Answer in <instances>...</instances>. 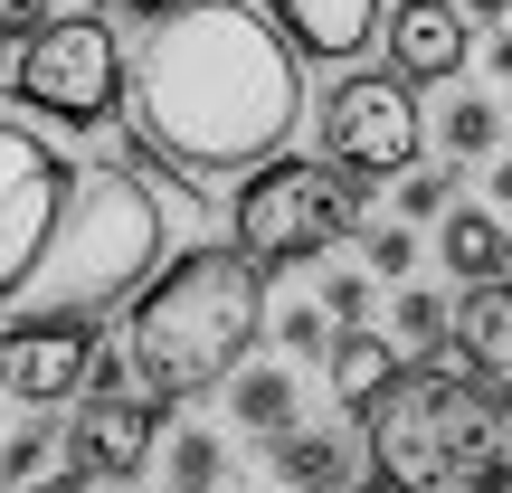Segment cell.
<instances>
[{"label": "cell", "instance_id": "cell-1", "mask_svg": "<svg viewBox=\"0 0 512 493\" xmlns=\"http://www.w3.org/2000/svg\"><path fill=\"white\" fill-rule=\"evenodd\" d=\"M294 38L247 0H171L152 38L124 57V105L143 162L181 181H228L266 162L304 124V67Z\"/></svg>", "mask_w": 512, "mask_h": 493}, {"label": "cell", "instance_id": "cell-2", "mask_svg": "<svg viewBox=\"0 0 512 493\" xmlns=\"http://www.w3.org/2000/svg\"><path fill=\"white\" fill-rule=\"evenodd\" d=\"M266 332V266L247 247H190L133 294L124 313V361L133 389L162 408L209 399V389L238 380V361Z\"/></svg>", "mask_w": 512, "mask_h": 493}, {"label": "cell", "instance_id": "cell-3", "mask_svg": "<svg viewBox=\"0 0 512 493\" xmlns=\"http://www.w3.org/2000/svg\"><path fill=\"white\" fill-rule=\"evenodd\" d=\"M484 456H503V399L465 370V351H418L361 408V465L389 493H465Z\"/></svg>", "mask_w": 512, "mask_h": 493}, {"label": "cell", "instance_id": "cell-4", "mask_svg": "<svg viewBox=\"0 0 512 493\" xmlns=\"http://www.w3.org/2000/svg\"><path fill=\"white\" fill-rule=\"evenodd\" d=\"M162 247H171L162 200L133 171H86L67 190V219H57V238H48L19 304L29 313H105L162 275Z\"/></svg>", "mask_w": 512, "mask_h": 493}, {"label": "cell", "instance_id": "cell-5", "mask_svg": "<svg viewBox=\"0 0 512 493\" xmlns=\"http://www.w3.org/2000/svg\"><path fill=\"white\" fill-rule=\"evenodd\" d=\"M361 190L342 162H285V152H266V162L238 181V247L256 266H313L323 247H342L351 228H361Z\"/></svg>", "mask_w": 512, "mask_h": 493}, {"label": "cell", "instance_id": "cell-6", "mask_svg": "<svg viewBox=\"0 0 512 493\" xmlns=\"http://www.w3.org/2000/svg\"><path fill=\"white\" fill-rule=\"evenodd\" d=\"M10 95L38 114V124H67V133H105L124 114V38L114 19L67 10L10 57Z\"/></svg>", "mask_w": 512, "mask_h": 493}, {"label": "cell", "instance_id": "cell-7", "mask_svg": "<svg viewBox=\"0 0 512 493\" xmlns=\"http://www.w3.org/2000/svg\"><path fill=\"white\" fill-rule=\"evenodd\" d=\"M427 143V114H418V86L399 67H351L342 86L323 95V152L351 171V181H399Z\"/></svg>", "mask_w": 512, "mask_h": 493}, {"label": "cell", "instance_id": "cell-8", "mask_svg": "<svg viewBox=\"0 0 512 493\" xmlns=\"http://www.w3.org/2000/svg\"><path fill=\"white\" fill-rule=\"evenodd\" d=\"M67 190H76L67 152H57L48 133H29V124L0 114V304L29 294L38 256H48L57 219H67Z\"/></svg>", "mask_w": 512, "mask_h": 493}, {"label": "cell", "instance_id": "cell-9", "mask_svg": "<svg viewBox=\"0 0 512 493\" xmlns=\"http://www.w3.org/2000/svg\"><path fill=\"white\" fill-rule=\"evenodd\" d=\"M95 342H105L95 313H19V323L0 332V389H10L19 408H67L76 389H86Z\"/></svg>", "mask_w": 512, "mask_h": 493}, {"label": "cell", "instance_id": "cell-10", "mask_svg": "<svg viewBox=\"0 0 512 493\" xmlns=\"http://www.w3.org/2000/svg\"><path fill=\"white\" fill-rule=\"evenodd\" d=\"M152 446H162V399H143V389H86V408L67 418V465H76V484H86V475L133 484V475L152 465Z\"/></svg>", "mask_w": 512, "mask_h": 493}, {"label": "cell", "instance_id": "cell-11", "mask_svg": "<svg viewBox=\"0 0 512 493\" xmlns=\"http://www.w3.org/2000/svg\"><path fill=\"white\" fill-rule=\"evenodd\" d=\"M465 48H475V10H465V0H399V10H389V67H399L408 86L465 76Z\"/></svg>", "mask_w": 512, "mask_h": 493}, {"label": "cell", "instance_id": "cell-12", "mask_svg": "<svg viewBox=\"0 0 512 493\" xmlns=\"http://www.w3.org/2000/svg\"><path fill=\"white\" fill-rule=\"evenodd\" d=\"M266 19L294 38L304 57H361L370 38H380V0H266Z\"/></svg>", "mask_w": 512, "mask_h": 493}, {"label": "cell", "instance_id": "cell-13", "mask_svg": "<svg viewBox=\"0 0 512 493\" xmlns=\"http://www.w3.org/2000/svg\"><path fill=\"white\" fill-rule=\"evenodd\" d=\"M437 266L456 275V285H494V275H512V219L494 200H456L437 219Z\"/></svg>", "mask_w": 512, "mask_h": 493}, {"label": "cell", "instance_id": "cell-14", "mask_svg": "<svg viewBox=\"0 0 512 493\" xmlns=\"http://www.w3.org/2000/svg\"><path fill=\"white\" fill-rule=\"evenodd\" d=\"M456 351H465V370H475L494 399H512V275L465 285V304H456Z\"/></svg>", "mask_w": 512, "mask_h": 493}, {"label": "cell", "instance_id": "cell-15", "mask_svg": "<svg viewBox=\"0 0 512 493\" xmlns=\"http://www.w3.org/2000/svg\"><path fill=\"white\" fill-rule=\"evenodd\" d=\"M275 484L285 493H351V437L294 418L285 437H275Z\"/></svg>", "mask_w": 512, "mask_h": 493}, {"label": "cell", "instance_id": "cell-16", "mask_svg": "<svg viewBox=\"0 0 512 493\" xmlns=\"http://www.w3.org/2000/svg\"><path fill=\"white\" fill-rule=\"evenodd\" d=\"M323 370H332V399H342V408H370V399H380V380L399 370V342H389L380 323H342V332H332V351H323Z\"/></svg>", "mask_w": 512, "mask_h": 493}, {"label": "cell", "instance_id": "cell-17", "mask_svg": "<svg viewBox=\"0 0 512 493\" xmlns=\"http://www.w3.org/2000/svg\"><path fill=\"white\" fill-rule=\"evenodd\" d=\"M228 418H238L247 437H285V427L304 418V389H294V370H285V361H266V370H247V361H238V389H228Z\"/></svg>", "mask_w": 512, "mask_h": 493}, {"label": "cell", "instance_id": "cell-18", "mask_svg": "<svg viewBox=\"0 0 512 493\" xmlns=\"http://www.w3.org/2000/svg\"><path fill=\"white\" fill-rule=\"evenodd\" d=\"M427 133H437L446 162H494V152H503V105H494V95H456V105H437Z\"/></svg>", "mask_w": 512, "mask_h": 493}, {"label": "cell", "instance_id": "cell-19", "mask_svg": "<svg viewBox=\"0 0 512 493\" xmlns=\"http://www.w3.org/2000/svg\"><path fill=\"white\" fill-rule=\"evenodd\" d=\"M389 332H399L408 351H446L456 342V304H446L437 285H399L389 294Z\"/></svg>", "mask_w": 512, "mask_h": 493}, {"label": "cell", "instance_id": "cell-20", "mask_svg": "<svg viewBox=\"0 0 512 493\" xmlns=\"http://www.w3.org/2000/svg\"><path fill=\"white\" fill-rule=\"evenodd\" d=\"M67 456V427H48V408H38L29 427H19L10 446H0V493H29V484H48V465Z\"/></svg>", "mask_w": 512, "mask_h": 493}, {"label": "cell", "instance_id": "cell-21", "mask_svg": "<svg viewBox=\"0 0 512 493\" xmlns=\"http://www.w3.org/2000/svg\"><path fill=\"white\" fill-rule=\"evenodd\" d=\"M219 475H228V446L209 437V427H181V437L162 446V484L171 493H219Z\"/></svg>", "mask_w": 512, "mask_h": 493}, {"label": "cell", "instance_id": "cell-22", "mask_svg": "<svg viewBox=\"0 0 512 493\" xmlns=\"http://www.w3.org/2000/svg\"><path fill=\"white\" fill-rule=\"evenodd\" d=\"M446 209H456V171H427V162H408L399 181H389V219H408V228H437Z\"/></svg>", "mask_w": 512, "mask_h": 493}, {"label": "cell", "instance_id": "cell-23", "mask_svg": "<svg viewBox=\"0 0 512 493\" xmlns=\"http://www.w3.org/2000/svg\"><path fill=\"white\" fill-rule=\"evenodd\" d=\"M361 238V266L380 275V285H408L418 275V238H408V219H380V228H351Z\"/></svg>", "mask_w": 512, "mask_h": 493}, {"label": "cell", "instance_id": "cell-24", "mask_svg": "<svg viewBox=\"0 0 512 493\" xmlns=\"http://www.w3.org/2000/svg\"><path fill=\"white\" fill-rule=\"evenodd\" d=\"M313 304H323L332 313V332H342V323H370V304H380V275H323V294H313Z\"/></svg>", "mask_w": 512, "mask_h": 493}, {"label": "cell", "instance_id": "cell-25", "mask_svg": "<svg viewBox=\"0 0 512 493\" xmlns=\"http://www.w3.org/2000/svg\"><path fill=\"white\" fill-rule=\"evenodd\" d=\"M275 342H285L294 361H313V351H332V313L323 304H294L285 323H275Z\"/></svg>", "mask_w": 512, "mask_h": 493}, {"label": "cell", "instance_id": "cell-26", "mask_svg": "<svg viewBox=\"0 0 512 493\" xmlns=\"http://www.w3.org/2000/svg\"><path fill=\"white\" fill-rule=\"evenodd\" d=\"M48 19H57V0H0V57H19Z\"/></svg>", "mask_w": 512, "mask_h": 493}, {"label": "cell", "instance_id": "cell-27", "mask_svg": "<svg viewBox=\"0 0 512 493\" xmlns=\"http://www.w3.org/2000/svg\"><path fill=\"white\" fill-rule=\"evenodd\" d=\"M484 200L512 219V152H494V162H484Z\"/></svg>", "mask_w": 512, "mask_h": 493}, {"label": "cell", "instance_id": "cell-28", "mask_svg": "<svg viewBox=\"0 0 512 493\" xmlns=\"http://www.w3.org/2000/svg\"><path fill=\"white\" fill-rule=\"evenodd\" d=\"M465 493H512V456H484L475 475H465Z\"/></svg>", "mask_w": 512, "mask_h": 493}, {"label": "cell", "instance_id": "cell-29", "mask_svg": "<svg viewBox=\"0 0 512 493\" xmlns=\"http://www.w3.org/2000/svg\"><path fill=\"white\" fill-rule=\"evenodd\" d=\"M484 67H494L503 86H512V29H494V48H484Z\"/></svg>", "mask_w": 512, "mask_h": 493}, {"label": "cell", "instance_id": "cell-30", "mask_svg": "<svg viewBox=\"0 0 512 493\" xmlns=\"http://www.w3.org/2000/svg\"><path fill=\"white\" fill-rule=\"evenodd\" d=\"M105 10H124V19H162L171 0H105Z\"/></svg>", "mask_w": 512, "mask_h": 493}, {"label": "cell", "instance_id": "cell-31", "mask_svg": "<svg viewBox=\"0 0 512 493\" xmlns=\"http://www.w3.org/2000/svg\"><path fill=\"white\" fill-rule=\"evenodd\" d=\"M76 493H133V484H114V475H86V484H76Z\"/></svg>", "mask_w": 512, "mask_h": 493}, {"label": "cell", "instance_id": "cell-32", "mask_svg": "<svg viewBox=\"0 0 512 493\" xmlns=\"http://www.w3.org/2000/svg\"><path fill=\"white\" fill-rule=\"evenodd\" d=\"M465 10H475V19H494V10H512V0H465Z\"/></svg>", "mask_w": 512, "mask_h": 493}, {"label": "cell", "instance_id": "cell-33", "mask_svg": "<svg viewBox=\"0 0 512 493\" xmlns=\"http://www.w3.org/2000/svg\"><path fill=\"white\" fill-rule=\"evenodd\" d=\"M29 493H76V484H29Z\"/></svg>", "mask_w": 512, "mask_h": 493}, {"label": "cell", "instance_id": "cell-34", "mask_svg": "<svg viewBox=\"0 0 512 493\" xmlns=\"http://www.w3.org/2000/svg\"><path fill=\"white\" fill-rule=\"evenodd\" d=\"M503 427H512V399H503Z\"/></svg>", "mask_w": 512, "mask_h": 493}, {"label": "cell", "instance_id": "cell-35", "mask_svg": "<svg viewBox=\"0 0 512 493\" xmlns=\"http://www.w3.org/2000/svg\"><path fill=\"white\" fill-rule=\"evenodd\" d=\"M370 493H389V484H370Z\"/></svg>", "mask_w": 512, "mask_h": 493}, {"label": "cell", "instance_id": "cell-36", "mask_svg": "<svg viewBox=\"0 0 512 493\" xmlns=\"http://www.w3.org/2000/svg\"><path fill=\"white\" fill-rule=\"evenodd\" d=\"M162 493H171V484H162Z\"/></svg>", "mask_w": 512, "mask_h": 493}]
</instances>
